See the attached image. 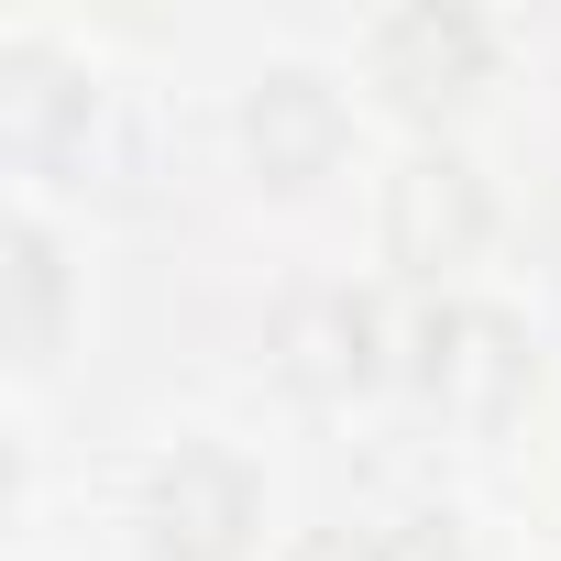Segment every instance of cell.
Masks as SVG:
<instances>
[{
	"instance_id": "2",
	"label": "cell",
	"mask_w": 561,
	"mask_h": 561,
	"mask_svg": "<svg viewBox=\"0 0 561 561\" xmlns=\"http://www.w3.org/2000/svg\"><path fill=\"white\" fill-rule=\"evenodd\" d=\"M242 144H253V165H264L275 187H309V176L331 165V144H342V111H331V89H320L309 67H275V78L242 100Z\"/></svg>"
},
{
	"instance_id": "9",
	"label": "cell",
	"mask_w": 561,
	"mask_h": 561,
	"mask_svg": "<svg viewBox=\"0 0 561 561\" xmlns=\"http://www.w3.org/2000/svg\"><path fill=\"white\" fill-rule=\"evenodd\" d=\"M298 561H375V550H353V539H342V528H320V539H309V550H298Z\"/></svg>"
},
{
	"instance_id": "3",
	"label": "cell",
	"mask_w": 561,
	"mask_h": 561,
	"mask_svg": "<svg viewBox=\"0 0 561 561\" xmlns=\"http://www.w3.org/2000/svg\"><path fill=\"white\" fill-rule=\"evenodd\" d=\"M517 386H528V353H517V331H506L495 309H440V320H430V397H440V408L495 419Z\"/></svg>"
},
{
	"instance_id": "1",
	"label": "cell",
	"mask_w": 561,
	"mask_h": 561,
	"mask_svg": "<svg viewBox=\"0 0 561 561\" xmlns=\"http://www.w3.org/2000/svg\"><path fill=\"white\" fill-rule=\"evenodd\" d=\"M133 528L154 561H231L253 539V473L209 440H176L165 462H144V495H133Z\"/></svg>"
},
{
	"instance_id": "4",
	"label": "cell",
	"mask_w": 561,
	"mask_h": 561,
	"mask_svg": "<svg viewBox=\"0 0 561 561\" xmlns=\"http://www.w3.org/2000/svg\"><path fill=\"white\" fill-rule=\"evenodd\" d=\"M375 67H386L397 100H462L473 67H484V23H462V12H408V23L375 34Z\"/></svg>"
},
{
	"instance_id": "5",
	"label": "cell",
	"mask_w": 561,
	"mask_h": 561,
	"mask_svg": "<svg viewBox=\"0 0 561 561\" xmlns=\"http://www.w3.org/2000/svg\"><path fill=\"white\" fill-rule=\"evenodd\" d=\"M0 287H12V353L23 364H56V342H67V253H56V231L45 220H12L0 231Z\"/></svg>"
},
{
	"instance_id": "8",
	"label": "cell",
	"mask_w": 561,
	"mask_h": 561,
	"mask_svg": "<svg viewBox=\"0 0 561 561\" xmlns=\"http://www.w3.org/2000/svg\"><path fill=\"white\" fill-rule=\"evenodd\" d=\"M375 561H462V550H451V528H440V517H408V528H397Z\"/></svg>"
},
{
	"instance_id": "6",
	"label": "cell",
	"mask_w": 561,
	"mask_h": 561,
	"mask_svg": "<svg viewBox=\"0 0 561 561\" xmlns=\"http://www.w3.org/2000/svg\"><path fill=\"white\" fill-rule=\"evenodd\" d=\"M473 231H484V198H473L462 165H408L397 176V253L408 264H462Z\"/></svg>"
},
{
	"instance_id": "7",
	"label": "cell",
	"mask_w": 561,
	"mask_h": 561,
	"mask_svg": "<svg viewBox=\"0 0 561 561\" xmlns=\"http://www.w3.org/2000/svg\"><path fill=\"white\" fill-rule=\"evenodd\" d=\"M287 375H298L309 397L364 386V375H375V309H364V298H309V309L287 320Z\"/></svg>"
}]
</instances>
